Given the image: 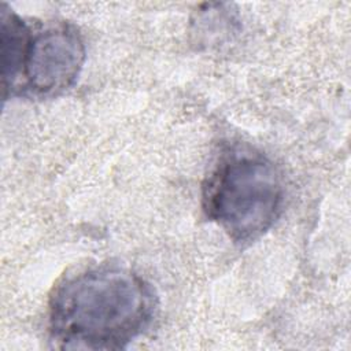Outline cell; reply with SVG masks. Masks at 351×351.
<instances>
[{
	"label": "cell",
	"instance_id": "6da1fadb",
	"mask_svg": "<svg viewBox=\"0 0 351 351\" xmlns=\"http://www.w3.org/2000/svg\"><path fill=\"white\" fill-rule=\"evenodd\" d=\"M158 298L129 267L99 265L66 277L49 298L51 341L62 350H121L152 324Z\"/></svg>",
	"mask_w": 351,
	"mask_h": 351
},
{
	"label": "cell",
	"instance_id": "7a4b0ae2",
	"mask_svg": "<svg viewBox=\"0 0 351 351\" xmlns=\"http://www.w3.org/2000/svg\"><path fill=\"white\" fill-rule=\"evenodd\" d=\"M284 184L278 169L261 154H225L207 176L202 207L237 244L265 234L281 213Z\"/></svg>",
	"mask_w": 351,
	"mask_h": 351
},
{
	"label": "cell",
	"instance_id": "3957f363",
	"mask_svg": "<svg viewBox=\"0 0 351 351\" xmlns=\"http://www.w3.org/2000/svg\"><path fill=\"white\" fill-rule=\"evenodd\" d=\"M85 60V45L69 23L33 30L15 96L47 99L63 93L77 80Z\"/></svg>",
	"mask_w": 351,
	"mask_h": 351
},
{
	"label": "cell",
	"instance_id": "277c9868",
	"mask_svg": "<svg viewBox=\"0 0 351 351\" xmlns=\"http://www.w3.org/2000/svg\"><path fill=\"white\" fill-rule=\"evenodd\" d=\"M33 29L12 10L3 4L1 7V86L4 99L15 96L25 52Z\"/></svg>",
	"mask_w": 351,
	"mask_h": 351
}]
</instances>
